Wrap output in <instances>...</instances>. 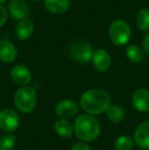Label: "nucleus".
<instances>
[{
  "label": "nucleus",
  "mask_w": 149,
  "mask_h": 150,
  "mask_svg": "<svg viewBox=\"0 0 149 150\" xmlns=\"http://www.w3.org/2000/svg\"><path fill=\"white\" fill-rule=\"evenodd\" d=\"M126 53H127L129 60L134 63L142 62L144 59V56H145L143 49L136 44H131V45L128 46L127 49H126Z\"/></svg>",
  "instance_id": "a211bd4d"
},
{
  "label": "nucleus",
  "mask_w": 149,
  "mask_h": 150,
  "mask_svg": "<svg viewBox=\"0 0 149 150\" xmlns=\"http://www.w3.org/2000/svg\"><path fill=\"white\" fill-rule=\"evenodd\" d=\"M132 104L134 108L140 112L149 111V91L140 88L137 89L132 95Z\"/></svg>",
  "instance_id": "9d476101"
},
{
  "label": "nucleus",
  "mask_w": 149,
  "mask_h": 150,
  "mask_svg": "<svg viewBox=\"0 0 149 150\" xmlns=\"http://www.w3.org/2000/svg\"><path fill=\"white\" fill-rule=\"evenodd\" d=\"M20 127V117L11 108L0 110V130L6 133H13Z\"/></svg>",
  "instance_id": "423d86ee"
},
{
  "label": "nucleus",
  "mask_w": 149,
  "mask_h": 150,
  "mask_svg": "<svg viewBox=\"0 0 149 150\" xmlns=\"http://www.w3.org/2000/svg\"><path fill=\"white\" fill-rule=\"evenodd\" d=\"M32 1H39V0H32Z\"/></svg>",
  "instance_id": "a878e982"
},
{
  "label": "nucleus",
  "mask_w": 149,
  "mask_h": 150,
  "mask_svg": "<svg viewBox=\"0 0 149 150\" xmlns=\"http://www.w3.org/2000/svg\"><path fill=\"white\" fill-rule=\"evenodd\" d=\"M131 28L124 20H115L109 27V38L114 45H126L131 39Z\"/></svg>",
  "instance_id": "20e7f679"
},
{
  "label": "nucleus",
  "mask_w": 149,
  "mask_h": 150,
  "mask_svg": "<svg viewBox=\"0 0 149 150\" xmlns=\"http://www.w3.org/2000/svg\"><path fill=\"white\" fill-rule=\"evenodd\" d=\"M54 132L61 138H71L75 134L74 125H72L68 120L59 119L54 124Z\"/></svg>",
  "instance_id": "dca6fc26"
},
{
  "label": "nucleus",
  "mask_w": 149,
  "mask_h": 150,
  "mask_svg": "<svg viewBox=\"0 0 149 150\" xmlns=\"http://www.w3.org/2000/svg\"><path fill=\"white\" fill-rule=\"evenodd\" d=\"M71 150H91V148H90V146L86 142L80 141V142L75 143L72 146V149Z\"/></svg>",
  "instance_id": "5701e85b"
},
{
  "label": "nucleus",
  "mask_w": 149,
  "mask_h": 150,
  "mask_svg": "<svg viewBox=\"0 0 149 150\" xmlns=\"http://www.w3.org/2000/svg\"><path fill=\"white\" fill-rule=\"evenodd\" d=\"M44 6L54 14L64 13L71 6V0H44Z\"/></svg>",
  "instance_id": "2eb2a0df"
},
{
  "label": "nucleus",
  "mask_w": 149,
  "mask_h": 150,
  "mask_svg": "<svg viewBox=\"0 0 149 150\" xmlns=\"http://www.w3.org/2000/svg\"><path fill=\"white\" fill-rule=\"evenodd\" d=\"M54 111L60 119H72L77 115L79 111V105L72 99H61L55 104Z\"/></svg>",
  "instance_id": "0eeeda50"
},
{
  "label": "nucleus",
  "mask_w": 149,
  "mask_h": 150,
  "mask_svg": "<svg viewBox=\"0 0 149 150\" xmlns=\"http://www.w3.org/2000/svg\"><path fill=\"white\" fill-rule=\"evenodd\" d=\"M10 78L18 85L26 87L32 81V73L24 64H16L10 69Z\"/></svg>",
  "instance_id": "6e6552de"
},
{
  "label": "nucleus",
  "mask_w": 149,
  "mask_h": 150,
  "mask_svg": "<svg viewBox=\"0 0 149 150\" xmlns=\"http://www.w3.org/2000/svg\"><path fill=\"white\" fill-rule=\"evenodd\" d=\"M18 56V49L8 40H1L0 41V60L3 62L10 63L13 62Z\"/></svg>",
  "instance_id": "ddd939ff"
},
{
  "label": "nucleus",
  "mask_w": 149,
  "mask_h": 150,
  "mask_svg": "<svg viewBox=\"0 0 149 150\" xmlns=\"http://www.w3.org/2000/svg\"><path fill=\"white\" fill-rule=\"evenodd\" d=\"M134 147V140L129 136H119L114 141L115 150H132Z\"/></svg>",
  "instance_id": "aec40b11"
},
{
  "label": "nucleus",
  "mask_w": 149,
  "mask_h": 150,
  "mask_svg": "<svg viewBox=\"0 0 149 150\" xmlns=\"http://www.w3.org/2000/svg\"><path fill=\"white\" fill-rule=\"evenodd\" d=\"M16 144V137L11 133H6L0 137V150H12Z\"/></svg>",
  "instance_id": "412c9836"
},
{
  "label": "nucleus",
  "mask_w": 149,
  "mask_h": 150,
  "mask_svg": "<svg viewBox=\"0 0 149 150\" xmlns=\"http://www.w3.org/2000/svg\"><path fill=\"white\" fill-rule=\"evenodd\" d=\"M8 11L13 20H24L29 13V6L24 0H11L8 5Z\"/></svg>",
  "instance_id": "f8f14e48"
},
{
  "label": "nucleus",
  "mask_w": 149,
  "mask_h": 150,
  "mask_svg": "<svg viewBox=\"0 0 149 150\" xmlns=\"http://www.w3.org/2000/svg\"><path fill=\"white\" fill-rule=\"evenodd\" d=\"M134 143L142 150H149V120H145L136 128Z\"/></svg>",
  "instance_id": "1a4fd4ad"
},
{
  "label": "nucleus",
  "mask_w": 149,
  "mask_h": 150,
  "mask_svg": "<svg viewBox=\"0 0 149 150\" xmlns=\"http://www.w3.org/2000/svg\"><path fill=\"white\" fill-rule=\"evenodd\" d=\"M75 135L82 142H92L100 135L101 126L94 115L83 113L76 117L74 125Z\"/></svg>",
  "instance_id": "f03ea898"
},
{
  "label": "nucleus",
  "mask_w": 149,
  "mask_h": 150,
  "mask_svg": "<svg viewBox=\"0 0 149 150\" xmlns=\"http://www.w3.org/2000/svg\"><path fill=\"white\" fill-rule=\"evenodd\" d=\"M142 47H143L144 53L149 56V33L144 36L143 42H142Z\"/></svg>",
  "instance_id": "b1692460"
},
{
  "label": "nucleus",
  "mask_w": 149,
  "mask_h": 150,
  "mask_svg": "<svg viewBox=\"0 0 149 150\" xmlns=\"http://www.w3.org/2000/svg\"><path fill=\"white\" fill-rule=\"evenodd\" d=\"M106 115L110 122L119 124L125 120L126 112L123 106H121L119 104H112L106 110Z\"/></svg>",
  "instance_id": "f3484780"
},
{
  "label": "nucleus",
  "mask_w": 149,
  "mask_h": 150,
  "mask_svg": "<svg viewBox=\"0 0 149 150\" xmlns=\"http://www.w3.org/2000/svg\"><path fill=\"white\" fill-rule=\"evenodd\" d=\"M8 18V12L4 6L0 4V27H2L6 23Z\"/></svg>",
  "instance_id": "4be33fe9"
},
{
  "label": "nucleus",
  "mask_w": 149,
  "mask_h": 150,
  "mask_svg": "<svg viewBox=\"0 0 149 150\" xmlns=\"http://www.w3.org/2000/svg\"><path fill=\"white\" fill-rule=\"evenodd\" d=\"M148 113H149V111H148Z\"/></svg>",
  "instance_id": "bb28decb"
},
{
  "label": "nucleus",
  "mask_w": 149,
  "mask_h": 150,
  "mask_svg": "<svg viewBox=\"0 0 149 150\" xmlns=\"http://www.w3.org/2000/svg\"><path fill=\"white\" fill-rule=\"evenodd\" d=\"M38 100L37 92L34 87L26 86L20 88L13 97L14 106L22 113H30L36 107Z\"/></svg>",
  "instance_id": "7ed1b4c3"
},
{
  "label": "nucleus",
  "mask_w": 149,
  "mask_h": 150,
  "mask_svg": "<svg viewBox=\"0 0 149 150\" xmlns=\"http://www.w3.org/2000/svg\"><path fill=\"white\" fill-rule=\"evenodd\" d=\"M112 105V97L107 91L99 88L87 90L80 97V106L86 113L91 115L106 112Z\"/></svg>",
  "instance_id": "f257e3e1"
},
{
  "label": "nucleus",
  "mask_w": 149,
  "mask_h": 150,
  "mask_svg": "<svg viewBox=\"0 0 149 150\" xmlns=\"http://www.w3.org/2000/svg\"><path fill=\"white\" fill-rule=\"evenodd\" d=\"M137 27L143 32L149 31V8H142L137 14Z\"/></svg>",
  "instance_id": "6ab92c4d"
},
{
  "label": "nucleus",
  "mask_w": 149,
  "mask_h": 150,
  "mask_svg": "<svg viewBox=\"0 0 149 150\" xmlns=\"http://www.w3.org/2000/svg\"><path fill=\"white\" fill-rule=\"evenodd\" d=\"M6 1H7V0H0V4H1V3H5Z\"/></svg>",
  "instance_id": "393cba45"
},
{
  "label": "nucleus",
  "mask_w": 149,
  "mask_h": 150,
  "mask_svg": "<svg viewBox=\"0 0 149 150\" xmlns=\"http://www.w3.org/2000/svg\"><path fill=\"white\" fill-rule=\"evenodd\" d=\"M34 23L31 18H24L20 21L16 26V36L22 41L28 40L34 33Z\"/></svg>",
  "instance_id": "4468645a"
},
{
  "label": "nucleus",
  "mask_w": 149,
  "mask_h": 150,
  "mask_svg": "<svg viewBox=\"0 0 149 150\" xmlns=\"http://www.w3.org/2000/svg\"><path fill=\"white\" fill-rule=\"evenodd\" d=\"M92 62H93L96 71H100V73H104L110 67L112 58H110V55L107 51H105L104 49H98L94 52Z\"/></svg>",
  "instance_id": "9b49d317"
},
{
  "label": "nucleus",
  "mask_w": 149,
  "mask_h": 150,
  "mask_svg": "<svg viewBox=\"0 0 149 150\" xmlns=\"http://www.w3.org/2000/svg\"><path fill=\"white\" fill-rule=\"evenodd\" d=\"M68 51L71 56L80 63L90 62L94 54L92 46L88 42L82 41V40L73 42L68 47Z\"/></svg>",
  "instance_id": "39448f33"
}]
</instances>
